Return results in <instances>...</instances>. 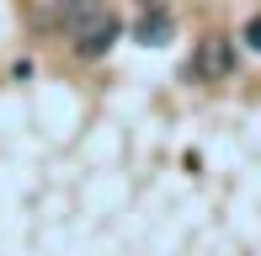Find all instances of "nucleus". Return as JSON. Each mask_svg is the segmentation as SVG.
Here are the masks:
<instances>
[{"instance_id": "20e7f679", "label": "nucleus", "mask_w": 261, "mask_h": 256, "mask_svg": "<svg viewBox=\"0 0 261 256\" xmlns=\"http://www.w3.org/2000/svg\"><path fill=\"white\" fill-rule=\"evenodd\" d=\"M134 38L149 43V48H160V43L171 38V16H139V21H134Z\"/></svg>"}, {"instance_id": "39448f33", "label": "nucleus", "mask_w": 261, "mask_h": 256, "mask_svg": "<svg viewBox=\"0 0 261 256\" xmlns=\"http://www.w3.org/2000/svg\"><path fill=\"white\" fill-rule=\"evenodd\" d=\"M245 43H251V48L261 54V16H251V21H245Z\"/></svg>"}, {"instance_id": "f03ea898", "label": "nucleus", "mask_w": 261, "mask_h": 256, "mask_svg": "<svg viewBox=\"0 0 261 256\" xmlns=\"http://www.w3.org/2000/svg\"><path fill=\"white\" fill-rule=\"evenodd\" d=\"M234 69V48L224 38H208L203 48H197V75H208V80H219V75H229Z\"/></svg>"}, {"instance_id": "f257e3e1", "label": "nucleus", "mask_w": 261, "mask_h": 256, "mask_svg": "<svg viewBox=\"0 0 261 256\" xmlns=\"http://www.w3.org/2000/svg\"><path fill=\"white\" fill-rule=\"evenodd\" d=\"M117 32H123V21H117L112 11H101V16H91L86 27L69 32V38H75V54H80V59H101V54L117 43Z\"/></svg>"}, {"instance_id": "7ed1b4c3", "label": "nucleus", "mask_w": 261, "mask_h": 256, "mask_svg": "<svg viewBox=\"0 0 261 256\" xmlns=\"http://www.w3.org/2000/svg\"><path fill=\"white\" fill-rule=\"evenodd\" d=\"M101 11H107L101 0H59V6H54V21H59L64 32H80L91 16H101Z\"/></svg>"}]
</instances>
